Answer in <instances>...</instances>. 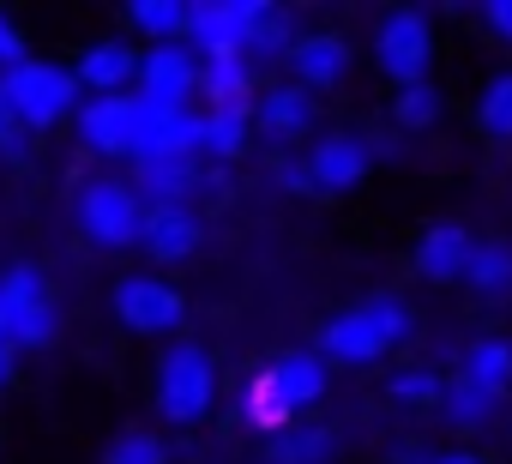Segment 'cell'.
Here are the masks:
<instances>
[{
  "label": "cell",
  "mask_w": 512,
  "mask_h": 464,
  "mask_svg": "<svg viewBox=\"0 0 512 464\" xmlns=\"http://www.w3.org/2000/svg\"><path fill=\"white\" fill-rule=\"evenodd\" d=\"M404 338H410V308L380 296V302H362V308L338 314L320 332V356H332V362H380Z\"/></svg>",
  "instance_id": "cell-1"
},
{
  "label": "cell",
  "mask_w": 512,
  "mask_h": 464,
  "mask_svg": "<svg viewBox=\"0 0 512 464\" xmlns=\"http://www.w3.org/2000/svg\"><path fill=\"white\" fill-rule=\"evenodd\" d=\"M79 91H85L79 73L49 67V61H31V67H19V73L0 79V97H7V109H13L19 127H55L79 103Z\"/></svg>",
  "instance_id": "cell-2"
},
{
  "label": "cell",
  "mask_w": 512,
  "mask_h": 464,
  "mask_svg": "<svg viewBox=\"0 0 512 464\" xmlns=\"http://www.w3.org/2000/svg\"><path fill=\"white\" fill-rule=\"evenodd\" d=\"M0 344H13V350L55 344V308H49V290H43L37 266H13L0 278Z\"/></svg>",
  "instance_id": "cell-3"
},
{
  "label": "cell",
  "mask_w": 512,
  "mask_h": 464,
  "mask_svg": "<svg viewBox=\"0 0 512 464\" xmlns=\"http://www.w3.org/2000/svg\"><path fill=\"white\" fill-rule=\"evenodd\" d=\"M79 223L97 248H133L145 236V205H139V187L127 181H85L79 193Z\"/></svg>",
  "instance_id": "cell-4"
},
{
  "label": "cell",
  "mask_w": 512,
  "mask_h": 464,
  "mask_svg": "<svg viewBox=\"0 0 512 464\" xmlns=\"http://www.w3.org/2000/svg\"><path fill=\"white\" fill-rule=\"evenodd\" d=\"M211 356L199 344H175L157 368V410L169 422H199L211 410Z\"/></svg>",
  "instance_id": "cell-5"
},
{
  "label": "cell",
  "mask_w": 512,
  "mask_h": 464,
  "mask_svg": "<svg viewBox=\"0 0 512 464\" xmlns=\"http://www.w3.org/2000/svg\"><path fill=\"white\" fill-rule=\"evenodd\" d=\"M374 55L386 67V79L398 85H422L428 73V55H434V37H428V13H392L374 37Z\"/></svg>",
  "instance_id": "cell-6"
},
{
  "label": "cell",
  "mask_w": 512,
  "mask_h": 464,
  "mask_svg": "<svg viewBox=\"0 0 512 464\" xmlns=\"http://www.w3.org/2000/svg\"><path fill=\"white\" fill-rule=\"evenodd\" d=\"M115 314H121L127 332H175L181 314H187V302H181L175 284L139 272V278H121V284H115Z\"/></svg>",
  "instance_id": "cell-7"
},
{
  "label": "cell",
  "mask_w": 512,
  "mask_h": 464,
  "mask_svg": "<svg viewBox=\"0 0 512 464\" xmlns=\"http://www.w3.org/2000/svg\"><path fill=\"white\" fill-rule=\"evenodd\" d=\"M79 139L97 157H133V145H139V97H91L79 109Z\"/></svg>",
  "instance_id": "cell-8"
},
{
  "label": "cell",
  "mask_w": 512,
  "mask_h": 464,
  "mask_svg": "<svg viewBox=\"0 0 512 464\" xmlns=\"http://www.w3.org/2000/svg\"><path fill=\"white\" fill-rule=\"evenodd\" d=\"M368 163H374V145L356 139V133H332V139H320V145L308 151V175H314L320 193H344V187H356V181L368 175Z\"/></svg>",
  "instance_id": "cell-9"
},
{
  "label": "cell",
  "mask_w": 512,
  "mask_h": 464,
  "mask_svg": "<svg viewBox=\"0 0 512 464\" xmlns=\"http://www.w3.org/2000/svg\"><path fill=\"white\" fill-rule=\"evenodd\" d=\"M470 260H476V236L464 223H434L416 242V272L434 278V284H458L470 272Z\"/></svg>",
  "instance_id": "cell-10"
},
{
  "label": "cell",
  "mask_w": 512,
  "mask_h": 464,
  "mask_svg": "<svg viewBox=\"0 0 512 464\" xmlns=\"http://www.w3.org/2000/svg\"><path fill=\"white\" fill-rule=\"evenodd\" d=\"M205 73L193 67V55L181 49V43H157L151 55H139V97H151V103H187V91L199 85Z\"/></svg>",
  "instance_id": "cell-11"
},
{
  "label": "cell",
  "mask_w": 512,
  "mask_h": 464,
  "mask_svg": "<svg viewBox=\"0 0 512 464\" xmlns=\"http://www.w3.org/2000/svg\"><path fill=\"white\" fill-rule=\"evenodd\" d=\"M290 67H296V85L302 91H332L344 73H350V43L320 31V37H296L290 43Z\"/></svg>",
  "instance_id": "cell-12"
},
{
  "label": "cell",
  "mask_w": 512,
  "mask_h": 464,
  "mask_svg": "<svg viewBox=\"0 0 512 464\" xmlns=\"http://www.w3.org/2000/svg\"><path fill=\"white\" fill-rule=\"evenodd\" d=\"M139 242H145L151 260L175 266V260H187L199 248V217L187 205H145V236Z\"/></svg>",
  "instance_id": "cell-13"
},
{
  "label": "cell",
  "mask_w": 512,
  "mask_h": 464,
  "mask_svg": "<svg viewBox=\"0 0 512 464\" xmlns=\"http://www.w3.org/2000/svg\"><path fill=\"white\" fill-rule=\"evenodd\" d=\"M73 73H79V85L97 91V97H127V85L139 79V55H133L127 43H97V49L79 55Z\"/></svg>",
  "instance_id": "cell-14"
},
{
  "label": "cell",
  "mask_w": 512,
  "mask_h": 464,
  "mask_svg": "<svg viewBox=\"0 0 512 464\" xmlns=\"http://www.w3.org/2000/svg\"><path fill=\"white\" fill-rule=\"evenodd\" d=\"M253 121H260L272 139H296V133L314 127V91H302V85H272L260 103H253Z\"/></svg>",
  "instance_id": "cell-15"
},
{
  "label": "cell",
  "mask_w": 512,
  "mask_h": 464,
  "mask_svg": "<svg viewBox=\"0 0 512 464\" xmlns=\"http://www.w3.org/2000/svg\"><path fill=\"white\" fill-rule=\"evenodd\" d=\"M266 374H272V386H278V398L290 404V416L326 398V362H320V356H302V350H296V356H284V362H272Z\"/></svg>",
  "instance_id": "cell-16"
},
{
  "label": "cell",
  "mask_w": 512,
  "mask_h": 464,
  "mask_svg": "<svg viewBox=\"0 0 512 464\" xmlns=\"http://www.w3.org/2000/svg\"><path fill=\"white\" fill-rule=\"evenodd\" d=\"M127 25H139V31L151 37V49H157V43H181L187 25H193V7H181V0H133V7H127Z\"/></svg>",
  "instance_id": "cell-17"
},
{
  "label": "cell",
  "mask_w": 512,
  "mask_h": 464,
  "mask_svg": "<svg viewBox=\"0 0 512 464\" xmlns=\"http://www.w3.org/2000/svg\"><path fill=\"white\" fill-rule=\"evenodd\" d=\"M464 380H476L488 392H506L512 386V344L506 338H476L464 350Z\"/></svg>",
  "instance_id": "cell-18"
},
{
  "label": "cell",
  "mask_w": 512,
  "mask_h": 464,
  "mask_svg": "<svg viewBox=\"0 0 512 464\" xmlns=\"http://www.w3.org/2000/svg\"><path fill=\"white\" fill-rule=\"evenodd\" d=\"M464 284H470V290H482V296L512 290V248H506V242H476V260H470Z\"/></svg>",
  "instance_id": "cell-19"
},
{
  "label": "cell",
  "mask_w": 512,
  "mask_h": 464,
  "mask_svg": "<svg viewBox=\"0 0 512 464\" xmlns=\"http://www.w3.org/2000/svg\"><path fill=\"white\" fill-rule=\"evenodd\" d=\"M332 452H338V434L332 428H284L278 446H272L278 464H326Z\"/></svg>",
  "instance_id": "cell-20"
},
{
  "label": "cell",
  "mask_w": 512,
  "mask_h": 464,
  "mask_svg": "<svg viewBox=\"0 0 512 464\" xmlns=\"http://www.w3.org/2000/svg\"><path fill=\"white\" fill-rule=\"evenodd\" d=\"M440 404H446V416H452L458 428H476V422H488V416H494L500 392H488V386H476V380H464V374H458V380L446 386V398H440Z\"/></svg>",
  "instance_id": "cell-21"
},
{
  "label": "cell",
  "mask_w": 512,
  "mask_h": 464,
  "mask_svg": "<svg viewBox=\"0 0 512 464\" xmlns=\"http://www.w3.org/2000/svg\"><path fill=\"white\" fill-rule=\"evenodd\" d=\"M247 145V109H211L205 115V151L211 157H235Z\"/></svg>",
  "instance_id": "cell-22"
},
{
  "label": "cell",
  "mask_w": 512,
  "mask_h": 464,
  "mask_svg": "<svg viewBox=\"0 0 512 464\" xmlns=\"http://www.w3.org/2000/svg\"><path fill=\"white\" fill-rule=\"evenodd\" d=\"M392 115H398V127H410V133L434 127V121H440V97H434V85H428V79H422V85H404L398 103H392Z\"/></svg>",
  "instance_id": "cell-23"
},
{
  "label": "cell",
  "mask_w": 512,
  "mask_h": 464,
  "mask_svg": "<svg viewBox=\"0 0 512 464\" xmlns=\"http://www.w3.org/2000/svg\"><path fill=\"white\" fill-rule=\"evenodd\" d=\"M139 193H151V205H181L187 163H139Z\"/></svg>",
  "instance_id": "cell-24"
},
{
  "label": "cell",
  "mask_w": 512,
  "mask_h": 464,
  "mask_svg": "<svg viewBox=\"0 0 512 464\" xmlns=\"http://www.w3.org/2000/svg\"><path fill=\"white\" fill-rule=\"evenodd\" d=\"M482 133H494V139H512V73H500L488 91H482Z\"/></svg>",
  "instance_id": "cell-25"
},
{
  "label": "cell",
  "mask_w": 512,
  "mask_h": 464,
  "mask_svg": "<svg viewBox=\"0 0 512 464\" xmlns=\"http://www.w3.org/2000/svg\"><path fill=\"white\" fill-rule=\"evenodd\" d=\"M386 392H392L398 404H440V398H446V380L428 374V368H404V374H392Z\"/></svg>",
  "instance_id": "cell-26"
},
{
  "label": "cell",
  "mask_w": 512,
  "mask_h": 464,
  "mask_svg": "<svg viewBox=\"0 0 512 464\" xmlns=\"http://www.w3.org/2000/svg\"><path fill=\"white\" fill-rule=\"evenodd\" d=\"M103 464H163V440H157L151 428H127V434L103 452Z\"/></svg>",
  "instance_id": "cell-27"
},
{
  "label": "cell",
  "mask_w": 512,
  "mask_h": 464,
  "mask_svg": "<svg viewBox=\"0 0 512 464\" xmlns=\"http://www.w3.org/2000/svg\"><path fill=\"white\" fill-rule=\"evenodd\" d=\"M19 67H31V55H25V31H19L13 19H0V79L19 73Z\"/></svg>",
  "instance_id": "cell-28"
},
{
  "label": "cell",
  "mask_w": 512,
  "mask_h": 464,
  "mask_svg": "<svg viewBox=\"0 0 512 464\" xmlns=\"http://www.w3.org/2000/svg\"><path fill=\"white\" fill-rule=\"evenodd\" d=\"M482 19H488V25H494L506 43H512V0H488V7H482Z\"/></svg>",
  "instance_id": "cell-29"
},
{
  "label": "cell",
  "mask_w": 512,
  "mask_h": 464,
  "mask_svg": "<svg viewBox=\"0 0 512 464\" xmlns=\"http://www.w3.org/2000/svg\"><path fill=\"white\" fill-rule=\"evenodd\" d=\"M278 175H284V187H290V193H314V175H308V163H284Z\"/></svg>",
  "instance_id": "cell-30"
},
{
  "label": "cell",
  "mask_w": 512,
  "mask_h": 464,
  "mask_svg": "<svg viewBox=\"0 0 512 464\" xmlns=\"http://www.w3.org/2000/svg\"><path fill=\"white\" fill-rule=\"evenodd\" d=\"M13 362H19V350H13V344H0V386L13 380Z\"/></svg>",
  "instance_id": "cell-31"
},
{
  "label": "cell",
  "mask_w": 512,
  "mask_h": 464,
  "mask_svg": "<svg viewBox=\"0 0 512 464\" xmlns=\"http://www.w3.org/2000/svg\"><path fill=\"white\" fill-rule=\"evenodd\" d=\"M434 464H482V458H470V452H440Z\"/></svg>",
  "instance_id": "cell-32"
}]
</instances>
